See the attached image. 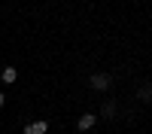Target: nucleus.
<instances>
[{"label": "nucleus", "instance_id": "7ed1b4c3", "mask_svg": "<svg viewBox=\"0 0 152 134\" xmlns=\"http://www.w3.org/2000/svg\"><path fill=\"white\" fill-rule=\"evenodd\" d=\"M94 122H97V116L85 113V116H79V122H76V128H79V131H91V128H94Z\"/></svg>", "mask_w": 152, "mask_h": 134}, {"label": "nucleus", "instance_id": "f257e3e1", "mask_svg": "<svg viewBox=\"0 0 152 134\" xmlns=\"http://www.w3.org/2000/svg\"><path fill=\"white\" fill-rule=\"evenodd\" d=\"M88 85H91L94 92H107L110 89V76H107V73H94V76L88 79Z\"/></svg>", "mask_w": 152, "mask_h": 134}, {"label": "nucleus", "instance_id": "0eeeda50", "mask_svg": "<svg viewBox=\"0 0 152 134\" xmlns=\"http://www.w3.org/2000/svg\"><path fill=\"white\" fill-rule=\"evenodd\" d=\"M3 104H6V97H3V92H0V107H3Z\"/></svg>", "mask_w": 152, "mask_h": 134}, {"label": "nucleus", "instance_id": "423d86ee", "mask_svg": "<svg viewBox=\"0 0 152 134\" xmlns=\"http://www.w3.org/2000/svg\"><path fill=\"white\" fill-rule=\"evenodd\" d=\"M15 79H18V70L15 67H6L3 70V82H15Z\"/></svg>", "mask_w": 152, "mask_h": 134}, {"label": "nucleus", "instance_id": "f03ea898", "mask_svg": "<svg viewBox=\"0 0 152 134\" xmlns=\"http://www.w3.org/2000/svg\"><path fill=\"white\" fill-rule=\"evenodd\" d=\"M49 131V122L40 119V122H31V125H24V134H46Z\"/></svg>", "mask_w": 152, "mask_h": 134}, {"label": "nucleus", "instance_id": "20e7f679", "mask_svg": "<svg viewBox=\"0 0 152 134\" xmlns=\"http://www.w3.org/2000/svg\"><path fill=\"white\" fill-rule=\"evenodd\" d=\"M137 97H140V101H152V82L140 85V89H137Z\"/></svg>", "mask_w": 152, "mask_h": 134}, {"label": "nucleus", "instance_id": "39448f33", "mask_svg": "<svg viewBox=\"0 0 152 134\" xmlns=\"http://www.w3.org/2000/svg\"><path fill=\"white\" fill-rule=\"evenodd\" d=\"M116 107H119L116 101H107V104H104V110H100V113H104L107 119H113V116H116Z\"/></svg>", "mask_w": 152, "mask_h": 134}]
</instances>
